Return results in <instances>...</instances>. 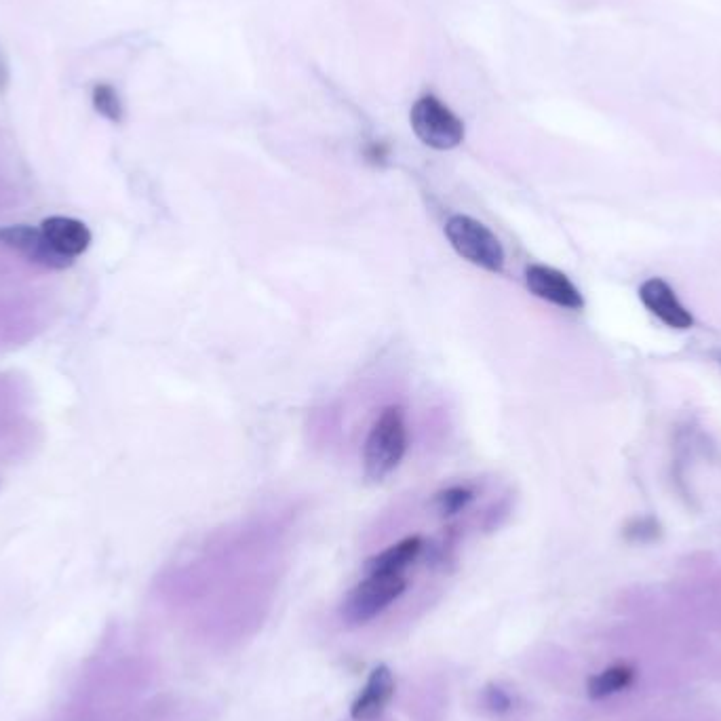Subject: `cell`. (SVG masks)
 <instances>
[{
  "label": "cell",
  "instance_id": "1",
  "mask_svg": "<svg viewBox=\"0 0 721 721\" xmlns=\"http://www.w3.org/2000/svg\"><path fill=\"white\" fill-rule=\"evenodd\" d=\"M407 441L409 437L403 407H386L365 439V477L369 481H384L405 458Z\"/></svg>",
  "mask_w": 721,
  "mask_h": 721
},
{
  "label": "cell",
  "instance_id": "2",
  "mask_svg": "<svg viewBox=\"0 0 721 721\" xmlns=\"http://www.w3.org/2000/svg\"><path fill=\"white\" fill-rule=\"evenodd\" d=\"M445 237L466 262L494 275L504 270V247L494 232L479 220L456 213L445 224Z\"/></svg>",
  "mask_w": 721,
  "mask_h": 721
},
{
  "label": "cell",
  "instance_id": "3",
  "mask_svg": "<svg viewBox=\"0 0 721 721\" xmlns=\"http://www.w3.org/2000/svg\"><path fill=\"white\" fill-rule=\"evenodd\" d=\"M407 589L403 574H367L342 603V618L348 625H365L382 614Z\"/></svg>",
  "mask_w": 721,
  "mask_h": 721
},
{
  "label": "cell",
  "instance_id": "4",
  "mask_svg": "<svg viewBox=\"0 0 721 721\" xmlns=\"http://www.w3.org/2000/svg\"><path fill=\"white\" fill-rule=\"evenodd\" d=\"M418 140L435 150H452L464 140V123L439 97L422 95L409 114Z\"/></svg>",
  "mask_w": 721,
  "mask_h": 721
},
{
  "label": "cell",
  "instance_id": "5",
  "mask_svg": "<svg viewBox=\"0 0 721 721\" xmlns=\"http://www.w3.org/2000/svg\"><path fill=\"white\" fill-rule=\"evenodd\" d=\"M525 285H528L536 298L559 308L580 310L584 306L580 289L557 268L544 264L528 266L525 268Z\"/></svg>",
  "mask_w": 721,
  "mask_h": 721
},
{
  "label": "cell",
  "instance_id": "6",
  "mask_svg": "<svg viewBox=\"0 0 721 721\" xmlns=\"http://www.w3.org/2000/svg\"><path fill=\"white\" fill-rule=\"evenodd\" d=\"M639 298L650 313L673 329H690L694 317L690 310L681 304L675 289L662 279H648L639 287Z\"/></svg>",
  "mask_w": 721,
  "mask_h": 721
},
{
  "label": "cell",
  "instance_id": "7",
  "mask_svg": "<svg viewBox=\"0 0 721 721\" xmlns=\"http://www.w3.org/2000/svg\"><path fill=\"white\" fill-rule=\"evenodd\" d=\"M0 243L22 251L24 256L32 262H38L49 268H66L72 264V260L64 258L62 253H57L49 241L43 237L41 228L32 226H9L0 230Z\"/></svg>",
  "mask_w": 721,
  "mask_h": 721
},
{
  "label": "cell",
  "instance_id": "8",
  "mask_svg": "<svg viewBox=\"0 0 721 721\" xmlns=\"http://www.w3.org/2000/svg\"><path fill=\"white\" fill-rule=\"evenodd\" d=\"M395 694V677L386 665H378L367 677V684L359 698L350 707V715L355 721H374L378 719L386 705L391 703Z\"/></svg>",
  "mask_w": 721,
  "mask_h": 721
},
{
  "label": "cell",
  "instance_id": "9",
  "mask_svg": "<svg viewBox=\"0 0 721 721\" xmlns=\"http://www.w3.org/2000/svg\"><path fill=\"white\" fill-rule=\"evenodd\" d=\"M41 232L49 241V245L68 260L79 258L91 243L89 228L74 218H64V216L47 218L41 224Z\"/></svg>",
  "mask_w": 721,
  "mask_h": 721
},
{
  "label": "cell",
  "instance_id": "10",
  "mask_svg": "<svg viewBox=\"0 0 721 721\" xmlns=\"http://www.w3.org/2000/svg\"><path fill=\"white\" fill-rule=\"evenodd\" d=\"M422 551V538L409 536L386 551L369 557L365 563V574H401L409 563H414Z\"/></svg>",
  "mask_w": 721,
  "mask_h": 721
},
{
  "label": "cell",
  "instance_id": "11",
  "mask_svg": "<svg viewBox=\"0 0 721 721\" xmlns=\"http://www.w3.org/2000/svg\"><path fill=\"white\" fill-rule=\"evenodd\" d=\"M635 669L629 665H612L589 679V696L599 700L625 692L633 686Z\"/></svg>",
  "mask_w": 721,
  "mask_h": 721
},
{
  "label": "cell",
  "instance_id": "12",
  "mask_svg": "<svg viewBox=\"0 0 721 721\" xmlns=\"http://www.w3.org/2000/svg\"><path fill=\"white\" fill-rule=\"evenodd\" d=\"M475 498L473 490H469V487H462V485H454V487H447V490L439 492L433 500V504L437 506V511L441 515H456L460 513L466 504H469L471 500Z\"/></svg>",
  "mask_w": 721,
  "mask_h": 721
},
{
  "label": "cell",
  "instance_id": "13",
  "mask_svg": "<svg viewBox=\"0 0 721 721\" xmlns=\"http://www.w3.org/2000/svg\"><path fill=\"white\" fill-rule=\"evenodd\" d=\"M93 106L97 112L114 123H119L123 119L121 97L110 85H97L93 89Z\"/></svg>",
  "mask_w": 721,
  "mask_h": 721
},
{
  "label": "cell",
  "instance_id": "14",
  "mask_svg": "<svg viewBox=\"0 0 721 721\" xmlns=\"http://www.w3.org/2000/svg\"><path fill=\"white\" fill-rule=\"evenodd\" d=\"M7 83H9V68L3 51H0V91L7 89Z\"/></svg>",
  "mask_w": 721,
  "mask_h": 721
}]
</instances>
